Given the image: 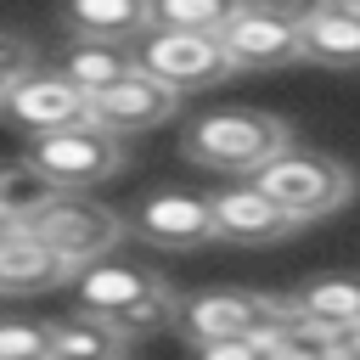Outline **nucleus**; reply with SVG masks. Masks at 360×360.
Wrapping results in <instances>:
<instances>
[{
  "mask_svg": "<svg viewBox=\"0 0 360 360\" xmlns=\"http://www.w3.org/2000/svg\"><path fill=\"white\" fill-rule=\"evenodd\" d=\"M34 68V51H28V39H17V34H0V101H6V90H11V79L17 73H28Z\"/></svg>",
  "mask_w": 360,
  "mask_h": 360,
  "instance_id": "nucleus-26",
  "label": "nucleus"
},
{
  "mask_svg": "<svg viewBox=\"0 0 360 360\" xmlns=\"http://www.w3.org/2000/svg\"><path fill=\"white\" fill-rule=\"evenodd\" d=\"M124 231H135L141 242L169 248V253L202 248V242L214 236V225H208V197H197V191H152V197L135 202V214L124 219Z\"/></svg>",
  "mask_w": 360,
  "mask_h": 360,
  "instance_id": "nucleus-9",
  "label": "nucleus"
},
{
  "mask_svg": "<svg viewBox=\"0 0 360 360\" xmlns=\"http://www.w3.org/2000/svg\"><path fill=\"white\" fill-rule=\"evenodd\" d=\"M73 276V264L62 253H51L39 236H28L22 225L0 242V292L6 298H34V292H51Z\"/></svg>",
  "mask_w": 360,
  "mask_h": 360,
  "instance_id": "nucleus-12",
  "label": "nucleus"
},
{
  "mask_svg": "<svg viewBox=\"0 0 360 360\" xmlns=\"http://www.w3.org/2000/svg\"><path fill=\"white\" fill-rule=\"evenodd\" d=\"M22 231L39 236L51 253H62L73 270L107 259V253L124 242V219H118L112 208L90 202V197H79V191H56L34 219H22Z\"/></svg>",
  "mask_w": 360,
  "mask_h": 360,
  "instance_id": "nucleus-4",
  "label": "nucleus"
},
{
  "mask_svg": "<svg viewBox=\"0 0 360 360\" xmlns=\"http://www.w3.org/2000/svg\"><path fill=\"white\" fill-rule=\"evenodd\" d=\"M253 186H259L287 219H298V225H309V219H321V214H338V208L354 197V174H349L338 158H326V152H315V146H298V141H287V146L253 174Z\"/></svg>",
  "mask_w": 360,
  "mask_h": 360,
  "instance_id": "nucleus-2",
  "label": "nucleus"
},
{
  "mask_svg": "<svg viewBox=\"0 0 360 360\" xmlns=\"http://www.w3.org/2000/svg\"><path fill=\"white\" fill-rule=\"evenodd\" d=\"M259 360H338V343L315 326H304L298 315H287L281 326H270L259 338Z\"/></svg>",
  "mask_w": 360,
  "mask_h": 360,
  "instance_id": "nucleus-20",
  "label": "nucleus"
},
{
  "mask_svg": "<svg viewBox=\"0 0 360 360\" xmlns=\"http://www.w3.org/2000/svg\"><path fill=\"white\" fill-rule=\"evenodd\" d=\"M146 17L169 34H219L236 17V0H146Z\"/></svg>",
  "mask_w": 360,
  "mask_h": 360,
  "instance_id": "nucleus-19",
  "label": "nucleus"
},
{
  "mask_svg": "<svg viewBox=\"0 0 360 360\" xmlns=\"http://www.w3.org/2000/svg\"><path fill=\"white\" fill-rule=\"evenodd\" d=\"M191 360H259V338H208L191 343Z\"/></svg>",
  "mask_w": 360,
  "mask_h": 360,
  "instance_id": "nucleus-25",
  "label": "nucleus"
},
{
  "mask_svg": "<svg viewBox=\"0 0 360 360\" xmlns=\"http://www.w3.org/2000/svg\"><path fill=\"white\" fill-rule=\"evenodd\" d=\"M0 112H6L11 124L34 129V135H51V129H79V124H90V96L73 90L56 68H28V73L11 79Z\"/></svg>",
  "mask_w": 360,
  "mask_h": 360,
  "instance_id": "nucleus-7",
  "label": "nucleus"
},
{
  "mask_svg": "<svg viewBox=\"0 0 360 360\" xmlns=\"http://www.w3.org/2000/svg\"><path fill=\"white\" fill-rule=\"evenodd\" d=\"M141 73L163 79L169 90H208L219 79H231V56L219 45V34H169V28H152L141 34V56H135Z\"/></svg>",
  "mask_w": 360,
  "mask_h": 360,
  "instance_id": "nucleus-6",
  "label": "nucleus"
},
{
  "mask_svg": "<svg viewBox=\"0 0 360 360\" xmlns=\"http://www.w3.org/2000/svg\"><path fill=\"white\" fill-rule=\"evenodd\" d=\"M332 343H338V360H360V326H349V332H338Z\"/></svg>",
  "mask_w": 360,
  "mask_h": 360,
  "instance_id": "nucleus-27",
  "label": "nucleus"
},
{
  "mask_svg": "<svg viewBox=\"0 0 360 360\" xmlns=\"http://www.w3.org/2000/svg\"><path fill=\"white\" fill-rule=\"evenodd\" d=\"M208 225L219 242H236V248H264V242H281L298 231V219H287L253 180L248 186H225L208 197Z\"/></svg>",
  "mask_w": 360,
  "mask_h": 360,
  "instance_id": "nucleus-10",
  "label": "nucleus"
},
{
  "mask_svg": "<svg viewBox=\"0 0 360 360\" xmlns=\"http://www.w3.org/2000/svg\"><path fill=\"white\" fill-rule=\"evenodd\" d=\"M51 197H56V186H51L45 174H34L22 158L0 163V214H11L17 225H22V219H34Z\"/></svg>",
  "mask_w": 360,
  "mask_h": 360,
  "instance_id": "nucleus-21",
  "label": "nucleus"
},
{
  "mask_svg": "<svg viewBox=\"0 0 360 360\" xmlns=\"http://www.w3.org/2000/svg\"><path fill=\"white\" fill-rule=\"evenodd\" d=\"M180 112V90H169L163 79L129 68L124 79H112L107 90L90 96V124L107 129V135H141V129H158Z\"/></svg>",
  "mask_w": 360,
  "mask_h": 360,
  "instance_id": "nucleus-8",
  "label": "nucleus"
},
{
  "mask_svg": "<svg viewBox=\"0 0 360 360\" xmlns=\"http://www.w3.org/2000/svg\"><path fill=\"white\" fill-rule=\"evenodd\" d=\"M158 287V276L152 270H141V264H107V259H96V264H84V276L73 281V304L84 309V315H118L124 304H135V298H146Z\"/></svg>",
  "mask_w": 360,
  "mask_h": 360,
  "instance_id": "nucleus-16",
  "label": "nucleus"
},
{
  "mask_svg": "<svg viewBox=\"0 0 360 360\" xmlns=\"http://www.w3.org/2000/svg\"><path fill=\"white\" fill-rule=\"evenodd\" d=\"M22 163L34 174H45L56 191H84V186H101L124 169V146L118 135L96 129V124H79V129H51V135H34Z\"/></svg>",
  "mask_w": 360,
  "mask_h": 360,
  "instance_id": "nucleus-5",
  "label": "nucleus"
},
{
  "mask_svg": "<svg viewBox=\"0 0 360 360\" xmlns=\"http://www.w3.org/2000/svg\"><path fill=\"white\" fill-rule=\"evenodd\" d=\"M169 321H174V292H169L163 281H158L146 298H135V304H124L118 315H107V326H112L124 343H129V338H146V332H158V326H169Z\"/></svg>",
  "mask_w": 360,
  "mask_h": 360,
  "instance_id": "nucleus-22",
  "label": "nucleus"
},
{
  "mask_svg": "<svg viewBox=\"0 0 360 360\" xmlns=\"http://www.w3.org/2000/svg\"><path fill=\"white\" fill-rule=\"evenodd\" d=\"M287 141H292V129L276 112H259V107H214V112H202L186 129L180 152L191 163L214 169V174H259Z\"/></svg>",
  "mask_w": 360,
  "mask_h": 360,
  "instance_id": "nucleus-1",
  "label": "nucleus"
},
{
  "mask_svg": "<svg viewBox=\"0 0 360 360\" xmlns=\"http://www.w3.org/2000/svg\"><path fill=\"white\" fill-rule=\"evenodd\" d=\"M11 231H17V219H11V214H0V242H6Z\"/></svg>",
  "mask_w": 360,
  "mask_h": 360,
  "instance_id": "nucleus-28",
  "label": "nucleus"
},
{
  "mask_svg": "<svg viewBox=\"0 0 360 360\" xmlns=\"http://www.w3.org/2000/svg\"><path fill=\"white\" fill-rule=\"evenodd\" d=\"M298 62H315V68H360V6L326 0L298 28Z\"/></svg>",
  "mask_w": 360,
  "mask_h": 360,
  "instance_id": "nucleus-14",
  "label": "nucleus"
},
{
  "mask_svg": "<svg viewBox=\"0 0 360 360\" xmlns=\"http://www.w3.org/2000/svg\"><path fill=\"white\" fill-rule=\"evenodd\" d=\"M51 343H56V360H112L124 354V338L101 321V315H68L51 326Z\"/></svg>",
  "mask_w": 360,
  "mask_h": 360,
  "instance_id": "nucleus-18",
  "label": "nucleus"
},
{
  "mask_svg": "<svg viewBox=\"0 0 360 360\" xmlns=\"http://www.w3.org/2000/svg\"><path fill=\"white\" fill-rule=\"evenodd\" d=\"M349 6H360V0H349Z\"/></svg>",
  "mask_w": 360,
  "mask_h": 360,
  "instance_id": "nucleus-30",
  "label": "nucleus"
},
{
  "mask_svg": "<svg viewBox=\"0 0 360 360\" xmlns=\"http://www.w3.org/2000/svg\"><path fill=\"white\" fill-rule=\"evenodd\" d=\"M326 0H236V11H259V17H276V22H292L304 28Z\"/></svg>",
  "mask_w": 360,
  "mask_h": 360,
  "instance_id": "nucleus-24",
  "label": "nucleus"
},
{
  "mask_svg": "<svg viewBox=\"0 0 360 360\" xmlns=\"http://www.w3.org/2000/svg\"><path fill=\"white\" fill-rule=\"evenodd\" d=\"M0 360H56L51 321H0Z\"/></svg>",
  "mask_w": 360,
  "mask_h": 360,
  "instance_id": "nucleus-23",
  "label": "nucleus"
},
{
  "mask_svg": "<svg viewBox=\"0 0 360 360\" xmlns=\"http://www.w3.org/2000/svg\"><path fill=\"white\" fill-rule=\"evenodd\" d=\"M112 360H124V354H112Z\"/></svg>",
  "mask_w": 360,
  "mask_h": 360,
  "instance_id": "nucleus-29",
  "label": "nucleus"
},
{
  "mask_svg": "<svg viewBox=\"0 0 360 360\" xmlns=\"http://www.w3.org/2000/svg\"><path fill=\"white\" fill-rule=\"evenodd\" d=\"M219 45H225L231 68H248V73L298 62V28L292 22H276V17H259V11H236L219 28Z\"/></svg>",
  "mask_w": 360,
  "mask_h": 360,
  "instance_id": "nucleus-11",
  "label": "nucleus"
},
{
  "mask_svg": "<svg viewBox=\"0 0 360 360\" xmlns=\"http://www.w3.org/2000/svg\"><path fill=\"white\" fill-rule=\"evenodd\" d=\"M287 315H292L287 298L248 292V287H208V292L174 298V321L169 326H180L186 343H208V338H264Z\"/></svg>",
  "mask_w": 360,
  "mask_h": 360,
  "instance_id": "nucleus-3",
  "label": "nucleus"
},
{
  "mask_svg": "<svg viewBox=\"0 0 360 360\" xmlns=\"http://www.w3.org/2000/svg\"><path fill=\"white\" fill-rule=\"evenodd\" d=\"M135 68V56L124 51V45H101V39H79L68 56H62V79L73 84V90H84V96H96V90H107L112 79H124Z\"/></svg>",
  "mask_w": 360,
  "mask_h": 360,
  "instance_id": "nucleus-17",
  "label": "nucleus"
},
{
  "mask_svg": "<svg viewBox=\"0 0 360 360\" xmlns=\"http://www.w3.org/2000/svg\"><path fill=\"white\" fill-rule=\"evenodd\" d=\"M287 309H292L304 326L326 332V338L360 326V270H332V276L304 281V287L287 298Z\"/></svg>",
  "mask_w": 360,
  "mask_h": 360,
  "instance_id": "nucleus-13",
  "label": "nucleus"
},
{
  "mask_svg": "<svg viewBox=\"0 0 360 360\" xmlns=\"http://www.w3.org/2000/svg\"><path fill=\"white\" fill-rule=\"evenodd\" d=\"M62 22L79 39H101V45H129L141 34H152L146 0H62Z\"/></svg>",
  "mask_w": 360,
  "mask_h": 360,
  "instance_id": "nucleus-15",
  "label": "nucleus"
}]
</instances>
